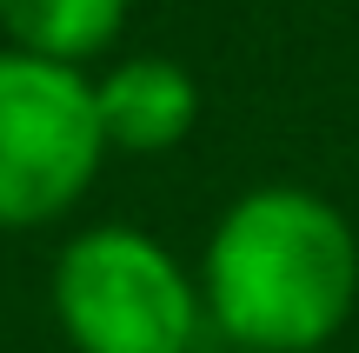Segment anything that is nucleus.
<instances>
[{
    "label": "nucleus",
    "instance_id": "nucleus-3",
    "mask_svg": "<svg viewBox=\"0 0 359 353\" xmlns=\"http://www.w3.org/2000/svg\"><path fill=\"white\" fill-rule=\"evenodd\" d=\"M107 160L93 80L0 47V227H47L80 207Z\"/></svg>",
    "mask_w": 359,
    "mask_h": 353
},
{
    "label": "nucleus",
    "instance_id": "nucleus-2",
    "mask_svg": "<svg viewBox=\"0 0 359 353\" xmlns=\"http://www.w3.org/2000/svg\"><path fill=\"white\" fill-rule=\"evenodd\" d=\"M53 320L74 353H193L206 327L200 280L147 227H87L53 253Z\"/></svg>",
    "mask_w": 359,
    "mask_h": 353
},
{
    "label": "nucleus",
    "instance_id": "nucleus-1",
    "mask_svg": "<svg viewBox=\"0 0 359 353\" xmlns=\"http://www.w3.org/2000/svg\"><path fill=\"white\" fill-rule=\"evenodd\" d=\"M206 327L240 353H320L359 307V240L326 194L246 187L200 260Z\"/></svg>",
    "mask_w": 359,
    "mask_h": 353
},
{
    "label": "nucleus",
    "instance_id": "nucleus-4",
    "mask_svg": "<svg viewBox=\"0 0 359 353\" xmlns=\"http://www.w3.org/2000/svg\"><path fill=\"white\" fill-rule=\"evenodd\" d=\"M93 107H100L107 154H167L200 120V87L167 53H133L93 80Z\"/></svg>",
    "mask_w": 359,
    "mask_h": 353
},
{
    "label": "nucleus",
    "instance_id": "nucleus-5",
    "mask_svg": "<svg viewBox=\"0 0 359 353\" xmlns=\"http://www.w3.org/2000/svg\"><path fill=\"white\" fill-rule=\"evenodd\" d=\"M120 27H127V0H0L7 47L60 67H87L120 40Z\"/></svg>",
    "mask_w": 359,
    "mask_h": 353
}]
</instances>
